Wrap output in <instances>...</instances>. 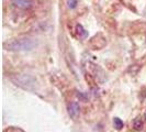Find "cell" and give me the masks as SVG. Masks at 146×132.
Here are the masks:
<instances>
[{
    "instance_id": "1",
    "label": "cell",
    "mask_w": 146,
    "mask_h": 132,
    "mask_svg": "<svg viewBox=\"0 0 146 132\" xmlns=\"http://www.w3.org/2000/svg\"><path fill=\"white\" fill-rule=\"evenodd\" d=\"M5 49L12 52L32 51L37 46V41L33 37H19L3 44Z\"/></svg>"
},
{
    "instance_id": "2",
    "label": "cell",
    "mask_w": 146,
    "mask_h": 132,
    "mask_svg": "<svg viewBox=\"0 0 146 132\" xmlns=\"http://www.w3.org/2000/svg\"><path fill=\"white\" fill-rule=\"evenodd\" d=\"M15 85L27 90H34L36 88V81L30 75H15L11 77Z\"/></svg>"
},
{
    "instance_id": "3",
    "label": "cell",
    "mask_w": 146,
    "mask_h": 132,
    "mask_svg": "<svg viewBox=\"0 0 146 132\" xmlns=\"http://www.w3.org/2000/svg\"><path fill=\"white\" fill-rule=\"evenodd\" d=\"M67 111H68V115L69 117L72 118L73 120H76L77 118L79 117L80 115V107H79V103L77 101H73L68 105L67 107Z\"/></svg>"
},
{
    "instance_id": "4",
    "label": "cell",
    "mask_w": 146,
    "mask_h": 132,
    "mask_svg": "<svg viewBox=\"0 0 146 132\" xmlns=\"http://www.w3.org/2000/svg\"><path fill=\"white\" fill-rule=\"evenodd\" d=\"M11 3L21 10H29L33 7V0H11Z\"/></svg>"
},
{
    "instance_id": "5",
    "label": "cell",
    "mask_w": 146,
    "mask_h": 132,
    "mask_svg": "<svg viewBox=\"0 0 146 132\" xmlns=\"http://www.w3.org/2000/svg\"><path fill=\"white\" fill-rule=\"evenodd\" d=\"M76 30H77V34H78L80 37H82V39H86V37H88V31L84 29V27H82L81 24H77Z\"/></svg>"
},
{
    "instance_id": "6",
    "label": "cell",
    "mask_w": 146,
    "mask_h": 132,
    "mask_svg": "<svg viewBox=\"0 0 146 132\" xmlns=\"http://www.w3.org/2000/svg\"><path fill=\"white\" fill-rule=\"evenodd\" d=\"M133 128L135 130H137V131H141L143 129V121H142L141 118L137 117L134 119V121H133Z\"/></svg>"
},
{
    "instance_id": "7",
    "label": "cell",
    "mask_w": 146,
    "mask_h": 132,
    "mask_svg": "<svg viewBox=\"0 0 146 132\" xmlns=\"http://www.w3.org/2000/svg\"><path fill=\"white\" fill-rule=\"evenodd\" d=\"M113 125H114V128L117 129V130H122L123 129V127H124V123H123V121L120 119V118H113Z\"/></svg>"
},
{
    "instance_id": "8",
    "label": "cell",
    "mask_w": 146,
    "mask_h": 132,
    "mask_svg": "<svg viewBox=\"0 0 146 132\" xmlns=\"http://www.w3.org/2000/svg\"><path fill=\"white\" fill-rule=\"evenodd\" d=\"M3 132H24L23 130L19 129V128H15V127H11V128H8Z\"/></svg>"
},
{
    "instance_id": "9",
    "label": "cell",
    "mask_w": 146,
    "mask_h": 132,
    "mask_svg": "<svg viewBox=\"0 0 146 132\" xmlns=\"http://www.w3.org/2000/svg\"><path fill=\"white\" fill-rule=\"evenodd\" d=\"M68 7L70 9H74V8L77 7V0H68Z\"/></svg>"
},
{
    "instance_id": "10",
    "label": "cell",
    "mask_w": 146,
    "mask_h": 132,
    "mask_svg": "<svg viewBox=\"0 0 146 132\" xmlns=\"http://www.w3.org/2000/svg\"><path fill=\"white\" fill-rule=\"evenodd\" d=\"M77 97H78L80 100H82V101H86V100H87V97L84 95L82 93H77Z\"/></svg>"
},
{
    "instance_id": "11",
    "label": "cell",
    "mask_w": 146,
    "mask_h": 132,
    "mask_svg": "<svg viewBox=\"0 0 146 132\" xmlns=\"http://www.w3.org/2000/svg\"><path fill=\"white\" fill-rule=\"evenodd\" d=\"M144 117H145V119H146V110H145V112H144Z\"/></svg>"
}]
</instances>
